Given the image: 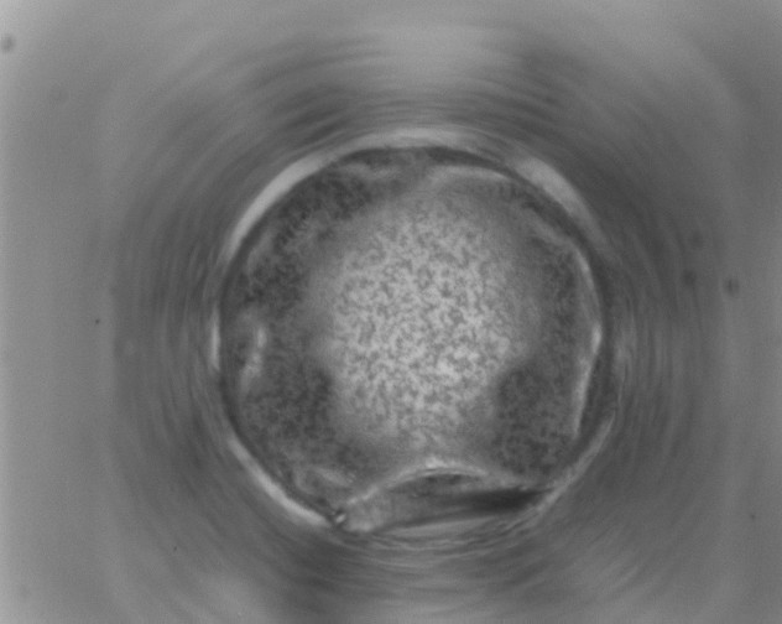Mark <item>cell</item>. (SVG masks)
<instances>
[{
    "label": "cell",
    "mask_w": 782,
    "mask_h": 624,
    "mask_svg": "<svg viewBox=\"0 0 782 624\" xmlns=\"http://www.w3.org/2000/svg\"><path fill=\"white\" fill-rule=\"evenodd\" d=\"M523 173L536 185L542 187L547 194L565 205L568 210L576 211L580 208V201L572 187L546 164L540 161H528L523 165Z\"/></svg>",
    "instance_id": "1"
}]
</instances>
